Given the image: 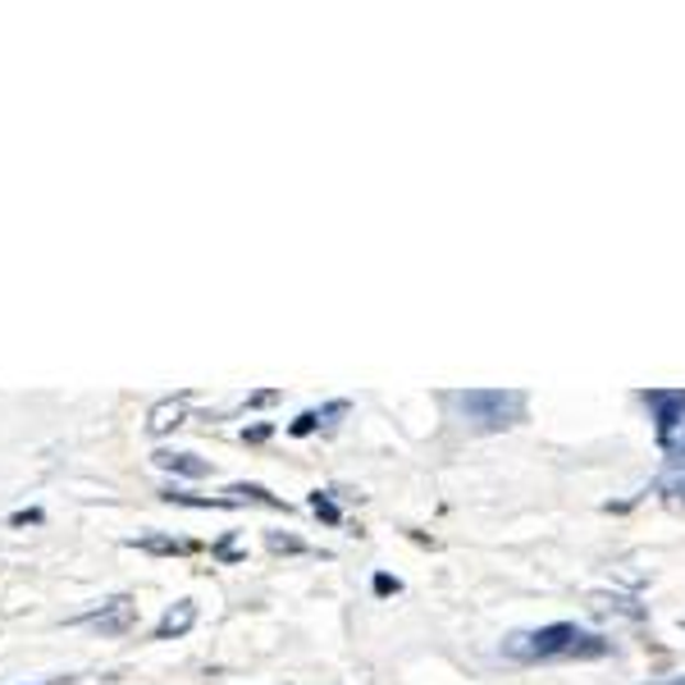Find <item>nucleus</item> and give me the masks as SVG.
I'll list each match as a JSON object with an SVG mask.
<instances>
[{"label":"nucleus","mask_w":685,"mask_h":685,"mask_svg":"<svg viewBox=\"0 0 685 685\" xmlns=\"http://www.w3.org/2000/svg\"><path fill=\"white\" fill-rule=\"evenodd\" d=\"M508 659L521 663H557V659H608L612 640L595 635V631H580L576 621H553V627L540 631H517L503 644Z\"/></svg>","instance_id":"f257e3e1"},{"label":"nucleus","mask_w":685,"mask_h":685,"mask_svg":"<svg viewBox=\"0 0 685 685\" xmlns=\"http://www.w3.org/2000/svg\"><path fill=\"white\" fill-rule=\"evenodd\" d=\"M448 402L461 412V421L480 434L512 430L525 416V393H517V389H466V393H453Z\"/></svg>","instance_id":"f03ea898"},{"label":"nucleus","mask_w":685,"mask_h":685,"mask_svg":"<svg viewBox=\"0 0 685 685\" xmlns=\"http://www.w3.org/2000/svg\"><path fill=\"white\" fill-rule=\"evenodd\" d=\"M74 627H97L101 635H129L133 627H138V604L129 599V595H115V599H106L101 608H91V612H78V617H69Z\"/></svg>","instance_id":"7ed1b4c3"},{"label":"nucleus","mask_w":685,"mask_h":685,"mask_svg":"<svg viewBox=\"0 0 685 685\" xmlns=\"http://www.w3.org/2000/svg\"><path fill=\"white\" fill-rule=\"evenodd\" d=\"M197 627V604L193 599H178V604H170L165 612H161V621H155V640H178V635H188Z\"/></svg>","instance_id":"20e7f679"},{"label":"nucleus","mask_w":685,"mask_h":685,"mask_svg":"<svg viewBox=\"0 0 685 685\" xmlns=\"http://www.w3.org/2000/svg\"><path fill=\"white\" fill-rule=\"evenodd\" d=\"M188 393H178V398H165V402H155L151 407V416H146V430L151 434H170V430H178L183 421H188Z\"/></svg>","instance_id":"39448f33"},{"label":"nucleus","mask_w":685,"mask_h":685,"mask_svg":"<svg viewBox=\"0 0 685 685\" xmlns=\"http://www.w3.org/2000/svg\"><path fill=\"white\" fill-rule=\"evenodd\" d=\"M161 471H174V476H188V480H197V476H210V461L206 457H197V453H174V448H161L151 457Z\"/></svg>","instance_id":"423d86ee"},{"label":"nucleus","mask_w":685,"mask_h":685,"mask_svg":"<svg viewBox=\"0 0 685 685\" xmlns=\"http://www.w3.org/2000/svg\"><path fill=\"white\" fill-rule=\"evenodd\" d=\"M342 412H348V402H329V407H320V412H302V416L289 425V434H293V439H306V434H316L320 425H329V421L342 416Z\"/></svg>","instance_id":"0eeeda50"},{"label":"nucleus","mask_w":685,"mask_h":685,"mask_svg":"<svg viewBox=\"0 0 685 685\" xmlns=\"http://www.w3.org/2000/svg\"><path fill=\"white\" fill-rule=\"evenodd\" d=\"M225 503H229V508H238V503L284 508V498H274V493H270V489H261V485H229V489H225Z\"/></svg>","instance_id":"6e6552de"},{"label":"nucleus","mask_w":685,"mask_h":685,"mask_svg":"<svg viewBox=\"0 0 685 685\" xmlns=\"http://www.w3.org/2000/svg\"><path fill=\"white\" fill-rule=\"evenodd\" d=\"M133 548H142V553H193L197 544L174 540V535H142V540H133Z\"/></svg>","instance_id":"1a4fd4ad"},{"label":"nucleus","mask_w":685,"mask_h":685,"mask_svg":"<svg viewBox=\"0 0 685 685\" xmlns=\"http://www.w3.org/2000/svg\"><path fill=\"white\" fill-rule=\"evenodd\" d=\"M589 608H595V612H627V617H644V608H635L631 599H621V595H595V599H589Z\"/></svg>","instance_id":"9d476101"},{"label":"nucleus","mask_w":685,"mask_h":685,"mask_svg":"<svg viewBox=\"0 0 685 685\" xmlns=\"http://www.w3.org/2000/svg\"><path fill=\"white\" fill-rule=\"evenodd\" d=\"M311 512H316L320 521H329V525H338V521H342V517H338V508H334V498H329V489H325V493H320V489L311 493Z\"/></svg>","instance_id":"9b49d317"},{"label":"nucleus","mask_w":685,"mask_h":685,"mask_svg":"<svg viewBox=\"0 0 685 685\" xmlns=\"http://www.w3.org/2000/svg\"><path fill=\"white\" fill-rule=\"evenodd\" d=\"M265 548H270V553H306V544H302L297 535H284V531H270V535H265Z\"/></svg>","instance_id":"f8f14e48"},{"label":"nucleus","mask_w":685,"mask_h":685,"mask_svg":"<svg viewBox=\"0 0 685 685\" xmlns=\"http://www.w3.org/2000/svg\"><path fill=\"white\" fill-rule=\"evenodd\" d=\"M659 489L667 493V503H672V508H681V503H685V471L663 476V480H659Z\"/></svg>","instance_id":"ddd939ff"},{"label":"nucleus","mask_w":685,"mask_h":685,"mask_svg":"<svg viewBox=\"0 0 685 685\" xmlns=\"http://www.w3.org/2000/svg\"><path fill=\"white\" fill-rule=\"evenodd\" d=\"M210 553H215V557H220V563H238V557H247V548L238 544V535H225V540H220V544H215Z\"/></svg>","instance_id":"4468645a"},{"label":"nucleus","mask_w":685,"mask_h":685,"mask_svg":"<svg viewBox=\"0 0 685 685\" xmlns=\"http://www.w3.org/2000/svg\"><path fill=\"white\" fill-rule=\"evenodd\" d=\"M10 525H42V512L37 508H28V512H14Z\"/></svg>","instance_id":"2eb2a0df"},{"label":"nucleus","mask_w":685,"mask_h":685,"mask_svg":"<svg viewBox=\"0 0 685 685\" xmlns=\"http://www.w3.org/2000/svg\"><path fill=\"white\" fill-rule=\"evenodd\" d=\"M398 589H402V585H398L393 576H376V595H398Z\"/></svg>","instance_id":"dca6fc26"},{"label":"nucleus","mask_w":685,"mask_h":685,"mask_svg":"<svg viewBox=\"0 0 685 685\" xmlns=\"http://www.w3.org/2000/svg\"><path fill=\"white\" fill-rule=\"evenodd\" d=\"M242 439H247V444H265V439H270V425H257V430H247Z\"/></svg>","instance_id":"f3484780"},{"label":"nucleus","mask_w":685,"mask_h":685,"mask_svg":"<svg viewBox=\"0 0 685 685\" xmlns=\"http://www.w3.org/2000/svg\"><path fill=\"white\" fill-rule=\"evenodd\" d=\"M659 685H685V676H672V681H659Z\"/></svg>","instance_id":"a211bd4d"}]
</instances>
